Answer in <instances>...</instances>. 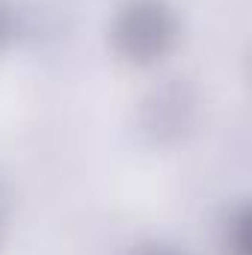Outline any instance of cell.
Returning <instances> with one entry per match:
<instances>
[{
  "label": "cell",
  "instance_id": "obj_2",
  "mask_svg": "<svg viewBox=\"0 0 252 255\" xmlns=\"http://www.w3.org/2000/svg\"><path fill=\"white\" fill-rule=\"evenodd\" d=\"M250 211L238 208L223 232V244H226V255H250Z\"/></svg>",
  "mask_w": 252,
  "mask_h": 255
},
{
  "label": "cell",
  "instance_id": "obj_3",
  "mask_svg": "<svg viewBox=\"0 0 252 255\" xmlns=\"http://www.w3.org/2000/svg\"><path fill=\"white\" fill-rule=\"evenodd\" d=\"M133 255H181L175 247H169V244H145V247H139Z\"/></svg>",
  "mask_w": 252,
  "mask_h": 255
},
{
  "label": "cell",
  "instance_id": "obj_1",
  "mask_svg": "<svg viewBox=\"0 0 252 255\" xmlns=\"http://www.w3.org/2000/svg\"><path fill=\"white\" fill-rule=\"evenodd\" d=\"M178 15L166 0H125L110 24L116 54L133 65L160 63L178 45Z\"/></svg>",
  "mask_w": 252,
  "mask_h": 255
}]
</instances>
